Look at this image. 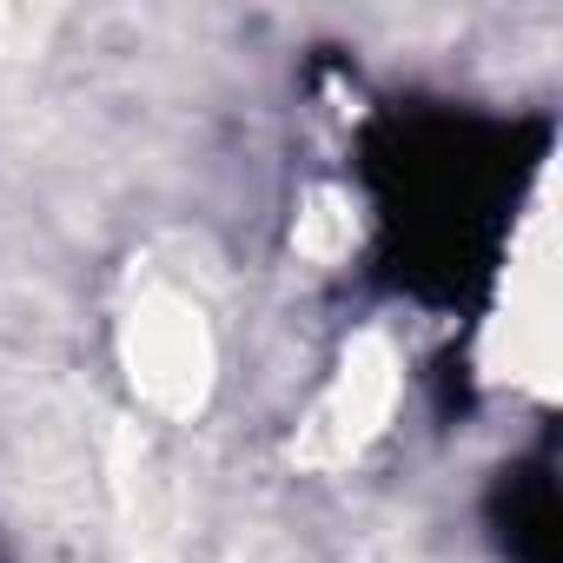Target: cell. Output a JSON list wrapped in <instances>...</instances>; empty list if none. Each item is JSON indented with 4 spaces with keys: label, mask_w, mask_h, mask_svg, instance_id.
I'll return each mask as SVG.
<instances>
[{
    "label": "cell",
    "mask_w": 563,
    "mask_h": 563,
    "mask_svg": "<svg viewBox=\"0 0 563 563\" xmlns=\"http://www.w3.org/2000/svg\"><path fill=\"white\" fill-rule=\"evenodd\" d=\"M120 358H126L133 391L159 418H192L219 385V345H212L206 306L179 286L140 292V306L120 325Z\"/></svg>",
    "instance_id": "cell-1"
},
{
    "label": "cell",
    "mask_w": 563,
    "mask_h": 563,
    "mask_svg": "<svg viewBox=\"0 0 563 563\" xmlns=\"http://www.w3.org/2000/svg\"><path fill=\"white\" fill-rule=\"evenodd\" d=\"M398 391H405V358H398V345H391L385 332L352 339L345 358L332 365L325 391H319L312 411L299 418L292 457L325 464V471L345 464V457H358L372 438H385V424H391V411H398Z\"/></svg>",
    "instance_id": "cell-2"
}]
</instances>
